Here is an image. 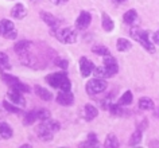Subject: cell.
<instances>
[{
    "label": "cell",
    "instance_id": "1",
    "mask_svg": "<svg viewBox=\"0 0 159 148\" xmlns=\"http://www.w3.org/2000/svg\"><path fill=\"white\" fill-rule=\"evenodd\" d=\"M46 81L51 87H55V89H61V90H65V92L71 89V83L69 81V78L66 77L65 73L50 74L46 77Z\"/></svg>",
    "mask_w": 159,
    "mask_h": 148
},
{
    "label": "cell",
    "instance_id": "2",
    "mask_svg": "<svg viewBox=\"0 0 159 148\" xmlns=\"http://www.w3.org/2000/svg\"><path fill=\"white\" fill-rule=\"evenodd\" d=\"M131 37L140 43L148 53H151V54L155 53V47L152 45V42L150 41V35L147 31L139 29V27H132V29H131Z\"/></svg>",
    "mask_w": 159,
    "mask_h": 148
},
{
    "label": "cell",
    "instance_id": "3",
    "mask_svg": "<svg viewBox=\"0 0 159 148\" xmlns=\"http://www.w3.org/2000/svg\"><path fill=\"white\" fill-rule=\"evenodd\" d=\"M54 37H57L62 43H74L77 41V34H75L74 29L66 27L62 30H55Z\"/></svg>",
    "mask_w": 159,
    "mask_h": 148
},
{
    "label": "cell",
    "instance_id": "4",
    "mask_svg": "<svg viewBox=\"0 0 159 148\" xmlns=\"http://www.w3.org/2000/svg\"><path fill=\"white\" fill-rule=\"evenodd\" d=\"M107 89V82L101 78H94L86 83V92L89 94H98Z\"/></svg>",
    "mask_w": 159,
    "mask_h": 148
},
{
    "label": "cell",
    "instance_id": "5",
    "mask_svg": "<svg viewBox=\"0 0 159 148\" xmlns=\"http://www.w3.org/2000/svg\"><path fill=\"white\" fill-rule=\"evenodd\" d=\"M37 135L42 141H50L54 136V132L51 131V128L49 127V124H47V121L45 120V121H42L41 125L37 128Z\"/></svg>",
    "mask_w": 159,
    "mask_h": 148
},
{
    "label": "cell",
    "instance_id": "6",
    "mask_svg": "<svg viewBox=\"0 0 159 148\" xmlns=\"http://www.w3.org/2000/svg\"><path fill=\"white\" fill-rule=\"evenodd\" d=\"M104 66L107 69V73H108V77H112L119 71V66H117V62L112 55L108 54V55H104Z\"/></svg>",
    "mask_w": 159,
    "mask_h": 148
},
{
    "label": "cell",
    "instance_id": "7",
    "mask_svg": "<svg viewBox=\"0 0 159 148\" xmlns=\"http://www.w3.org/2000/svg\"><path fill=\"white\" fill-rule=\"evenodd\" d=\"M90 22H92V15L89 12H86V11H82L80 14V16L77 18V20H75V27L78 30H85V29H88Z\"/></svg>",
    "mask_w": 159,
    "mask_h": 148
},
{
    "label": "cell",
    "instance_id": "8",
    "mask_svg": "<svg viewBox=\"0 0 159 148\" xmlns=\"http://www.w3.org/2000/svg\"><path fill=\"white\" fill-rule=\"evenodd\" d=\"M94 69V65L90 59L82 57L80 59V70H81V75L82 77H89L92 74V71Z\"/></svg>",
    "mask_w": 159,
    "mask_h": 148
},
{
    "label": "cell",
    "instance_id": "9",
    "mask_svg": "<svg viewBox=\"0 0 159 148\" xmlns=\"http://www.w3.org/2000/svg\"><path fill=\"white\" fill-rule=\"evenodd\" d=\"M74 101V96L71 94V92L70 90H61L59 93L57 94V102L58 104H61V105H65V106H69L71 105Z\"/></svg>",
    "mask_w": 159,
    "mask_h": 148
},
{
    "label": "cell",
    "instance_id": "10",
    "mask_svg": "<svg viewBox=\"0 0 159 148\" xmlns=\"http://www.w3.org/2000/svg\"><path fill=\"white\" fill-rule=\"evenodd\" d=\"M8 98H10V101L11 104H15V105H20V106H25L26 105V101H25V98L22 97V94H20V92H18V90H15V89H11L8 90Z\"/></svg>",
    "mask_w": 159,
    "mask_h": 148
},
{
    "label": "cell",
    "instance_id": "11",
    "mask_svg": "<svg viewBox=\"0 0 159 148\" xmlns=\"http://www.w3.org/2000/svg\"><path fill=\"white\" fill-rule=\"evenodd\" d=\"M26 14H27V10H26V7L20 4V3H18V4H15L12 7V10H11V15L15 18V19H23L26 16Z\"/></svg>",
    "mask_w": 159,
    "mask_h": 148
},
{
    "label": "cell",
    "instance_id": "12",
    "mask_svg": "<svg viewBox=\"0 0 159 148\" xmlns=\"http://www.w3.org/2000/svg\"><path fill=\"white\" fill-rule=\"evenodd\" d=\"M97 114H98L97 108H96V106H93L92 104H86V105H85V119L90 121V120L96 119V117H97Z\"/></svg>",
    "mask_w": 159,
    "mask_h": 148
},
{
    "label": "cell",
    "instance_id": "13",
    "mask_svg": "<svg viewBox=\"0 0 159 148\" xmlns=\"http://www.w3.org/2000/svg\"><path fill=\"white\" fill-rule=\"evenodd\" d=\"M11 30H14L12 22L8 20V19H3V20H0V35L4 37V35Z\"/></svg>",
    "mask_w": 159,
    "mask_h": 148
},
{
    "label": "cell",
    "instance_id": "14",
    "mask_svg": "<svg viewBox=\"0 0 159 148\" xmlns=\"http://www.w3.org/2000/svg\"><path fill=\"white\" fill-rule=\"evenodd\" d=\"M12 136V129L10 128L8 124L0 123V140L2 139H10Z\"/></svg>",
    "mask_w": 159,
    "mask_h": 148
},
{
    "label": "cell",
    "instance_id": "15",
    "mask_svg": "<svg viewBox=\"0 0 159 148\" xmlns=\"http://www.w3.org/2000/svg\"><path fill=\"white\" fill-rule=\"evenodd\" d=\"M41 18H42V20L45 22L46 25H49L50 27H57V19H55L51 14L42 11V12H41Z\"/></svg>",
    "mask_w": 159,
    "mask_h": 148
},
{
    "label": "cell",
    "instance_id": "16",
    "mask_svg": "<svg viewBox=\"0 0 159 148\" xmlns=\"http://www.w3.org/2000/svg\"><path fill=\"white\" fill-rule=\"evenodd\" d=\"M19 59H20V62L23 63V65L26 66H34V62L35 59L31 54H29L27 51H25V53H20L19 54Z\"/></svg>",
    "mask_w": 159,
    "mask_h": 148
},
{
    "label": "cell",
    "instance_id": "17",
    "mask_svg": "<svg viewBox=\"0 0 159 148\" xmlns=\"http://www.w3.org/2000/svg\"><path fill=\"white\" fill-rule=\"evenodd\" d=\"M139 108L143 110H150V109H154V102L152 100L148 98V97H143L139 100Z\"/></svg>",
    "mask_w": 159,
    "mask_h": 148
},
{
    "label": "cell",
    "instance_id": "18",
    "mask_svg": "<svg viewBox=\"0 0 159 148\" xmlns=\"http://www.w3.org/2000/svg\"><path fill=\"white\" fill-rule=\"evenodd\" d=\"M101 25H102V29H104L107 33H109V31L113 30V20L111 19L107 14H102V20H101Z\"/></svg>",
    "mask_w": 159,
    "mask_h": 148
},
{
    "label": "cell",
    "instance_id": "19",
    "mask_svg": "<svg viewBox=\"0 0 159 148\" xmlns=\"http://www.w3.org/2000/svg\"><path fill=\"white\" fill-rule=\"evenodd\" d=\"M35 92H37V94L42 100H45V101H50V100H53V94H51L49 90L43 89V87H41V86H35Z\"/></svg>",
    "mask_w": 159,
    "mask_h": 148
},
{
    "label": "cell",
    "instance_id": "20",
    "mask_svg": "<svg viewBox=\"0 0 159 148\" xmlns=\"http://www.w3.org/2000/svg\"><path fill=\"white\" fill-rule=\"evenodd\" d=\"M142 139H143V132L140 129H138V131H135L132 136H131V139H129V146H138L139 143H142Z\"/></svg>",
    "mask_w": 159,
    "mask_h": 148
},
{
    "label": "cell",
    "instance_id": "21",
    "mask_svg": "<svg viewBox=\"0 0 159 148\" xmlns=\"http://www.w3.org/2000/svg\"><path fill=\"white\" fill-rule=\"evenodd\" d=\"M119 146H120V144H119V140L116 139V136H115V135L107 136L104 147H107V148H117Z\"/></svg>",
    "mask_w": 159,
    "mask_h": 148
},
{
    "label": "cell",
    "instance_id": "22",
    "mask_svg": "<svg viewBox=\"0 0 159 148\" xmlns=\"http://www.w3.org/2000/svg\"><path fill=\"white\" fill-rule=\"evenodd\" d=\"M136 18H138L136 11H135V10H129V11H127V12L124 14V18H123V20H124L127 25H132V23L136 20Z\"/></svg>",
    "mask_w": 159,
    "mask_h": 148
},
{
    "label": "cell",
    "instance_id": "23",
    "mask_svg": "<svg viewBox=\"0 0 159 148\" xmlns=\"http://www.w3.org/2000/svg\"><path fill=\"white\" fill-rule=\"evenodd\" d=\"M30 46H31V42H29V41H20V42H18L16 45H15V51H16L18 54L25 53V51L29 50Z\"/></svg>",
    "mask_w": 159,
    "mask_h": 148
},
{
    "label": "cell",
    "instance_id": "24",
    "mask_svg": "<svg viewBox=\"0 0 159 148\" xmlns=\"http://www.w3.org/2000/svg\"><path fill=\"white\" fill-rule=\"evenodd\" d=\"M92 73L94 74V77H96V78H101V79L108 78V73H107L105 66H98V67H94Z\"/></svg>",
    "mask_w": 159,
    "mask_h": 148
},
{
    "label": "cell",
    "instance_id": "25",
    "mask_svg": "<svg viewBox=\"0 0 159 148\" xmlns=\"http://www.w3.org/2000/svg\"><path fill=\"white\" fill-rule=\"evenodd\" d=\"M117 50L119 51H128L131 49V43L128 39H124V38H120L117 39Z\"/></svg>",
    "mask_w": 159,
    "mask_h": 148
},
{
    "label": "cell",
    "instance_id": "26",
    "mask_svg": "<svg viewBox=\"0 0 159 148\" xmlns=\"http://www.w3.org/2000/svg\"><path fill=\"white\" fill-rule=\"evenodd\" d=\"M131 102H132V93H131L129 90H127L120 97V100H119V104H120V105H129Z\"/></svg>",
    "mask_w": 159,
    "mask_h": 148
},
{
    "label": "cell",
    "instance_id": "27",
    "mask_svg": "<svg viewBox=\"0 0 159 148\" xmlns=\"http://www.w3.org/2000/svg\"><path fill=\"white\" fill-rule=\"evenodd\" d=\"M0 67H2V69H11L8 55L6 53H0Z\"/></svg>",
    "mask_w": 159,
    "mask_h": 148
},
{
    "label": "cell",
    "instance_id": "28",
    "mask_svg": "<svg viewBox=\"0 0 159 148\" xmlns=\"http://www.w3.org/2000/svg\"><path fill=\"white\" fill-rule=\"evenodd\" d=\"M98 146V141L96 139V136H94L93 133H90L88 136V141H85L84 144H81L80 147H97Z\"/></svg>",
    "mask_w": 159,
    "mask_h": 148
},
{
    "label": "cell",
    "instance_id": "29",
    "mask_svg": "<svg viewBox=\"0 0 159 148\" xmlns=\"http://www.w3.org/2000/svg\"><path fill=\"white\" fill-rule=\"evenodd\" d=\"M35 120H38L37 117V110H33V112H29L26 113V117H25V124L26 125H31Z\"/></svg>",
    "mask_w": 159,
    "mask_h": 148
},
{
    "label": "cell",
    "instance_id": "30",
    "mask_svg": "<svg viewBox=\"0 0 159 148\" xmlns=\"http://www.w3.org/2000/svg\"><path fill=\"white\" fill-rule=\"evenodd\" d=\"M2 78H3V81H4L10 87H11V86H14L15 83L19 81L16 77H14V75H8V74H2Z\"/></svg>",
    "mask_w": 159,
    "mask_h": 148
},
{
    "label": "cell",
    "instance_id": "31",
    "mask_svg": "<svg viewBox=\"0 0 159 148\" xmlns=\"http://www.w3.org/2000/svg\"><path fill=\"white\" fill-rule=\"evenodd\" d=\"M92 51L94 54H98V55H108L109 54V50L107 49L105 46H101V45H98V46H93V49H92Z\"/></svg>",
    "mask_w": 159,
    "mask_h": 148
},
{
    "label": "cell",
    "instance_id": "32",
    "mask_svg": "<svg viewBox=\"0 0 159 148\" xmlns=\"http://www.w3.org/2000/svg\"><path fill=\"white\" fill-rule=\"evenodd\" d=\"M37 117H38V120H41V121H45V120L50 119V112L47 109H39V110H37Z\"/></svg>",
    "mask_w": 159,
    "mask_h": 148
},
{
    "label": "cell",
    "instance_id": "33",
    "mask_svg": "<svg viewBox=\"0 0 159 148\" xmlns=\"http://www.w3.org/2000/svg\"><path fill=\"white\" fill-rule=\"evenodd\" d=\"M11 87H12V89H15V90H18V92H20V93H27V92H30L29 86L25 85V83H22L20 81H18L14 86H11Z\"/></svg>",
    "mask_w": 159,
    "mask_h": 148
},
{
    "label": "cell",
    "instance_id": "34",
    "mask_svg": "<svg viewBox=\"0 0 159 148\" xmlns=\"http://www.w3.org/2000/svg\"><path fill=\"white\" fill-rule=\"evenodd\" d=\"M108 110L111 112V113L113 114H123V109H121V105L120 104H117V105H109L108 106Z\"/></svg>",
    "mask_w": 159,
    "mask_h": 148
},
{
    "label": "cell",
    "instance_id": "35",
    "mask_svg": "<svg viewBox=\"0 0 159 148\" xmlns=\"http://www.w3.org/2000/svg\"><path fill=\"white\" fill-rule=\"evenodd\" d=\"M3 105H4V108L8 112H11V113H19V109L16 106H14V105H11V104L8 102V101H4L3 102Z\"/></svg>",
    "mask_w": 159,
    "mask_h": 148
},
{
    "label": "cell",
    "instance_id": "36",
    "mask_svg": "<svg viewBox=\"0 0 159 148\" xmlns=\"http://www.w3.org/2000/svg\"><path fill=\"white\" fill-rule=\"evenodd\" d=\"M18 37V33H16V30H11V31H8L6 35H4V38H7V39H15Z\"/></svg>",
    "mask_w": 159,
    "mask_h": 148
},
{
    "label": "cell",
    "instance_id": "37",
    "mask_svg": "<svg viewBox=\"0 0 159 148\" xmlns=\"http://www.w3.org/2000/svg\"><path fill=\"white\" fill-rule=\"evenodd\" d=\"M57 65H58L59 67H61V69L65 70L66 67H67V65H69V63H67L66 59H58V61H57Z\"/></svg>",
    "mask_w": 159,
    "mask_h": 148
},
{
    "label": "cell",
    "instance_id": "38",
    "mask_svg": "<svg viewBox=\"0 0 159 148\" xmlns=\"http://www.w3.org/2000/svg\"><path fill=\"white\" fill-rule=\"evenodd\" d=\"M152 39H154V42L157 43V45H159V31H157V33L152 35Z\"/></svg>",
    "mask_w": 159,
    "mask_h": 148
},
{
    "label": "cell",
    "instance_id": "39",
    "mask_svg": "<svg viewBox=\"0 0 159 148\" xmlns=\"http://www.w3.org/2000/svg\"><path fill=\"white\" fill-rule=\"evenodd\" d=\"M50 2L51 3H53V4H63V3H66L67 2V0H50Z\"/></svg>",
    "mask_w": 159,
    "mask_h": 148
},
{
    "label": "cell",
    "instance_id": "40",
    "mask_svg": "<svg viewBox=\"0 0 159 148\" xmlns=\"http://www.w3.org/2000/svg\"><path fill=\"white\" fill-rule=\"evenodd\" d=\"M152 146H155V147H159V144H158V141H151L150 147H152Z\"/></svg>",
    "mask_w": 159,
    "mask_h": 148
},
{
    "label": "cell",
    "instance_id": "41",
    "mask_svg": "<svg viewBox=\"0 0 159 148\" xmlns=\"http://www.w3.org/2000/svg\"><path fill=\"white\" fill-rule=\"evenodd\" d=\"M116 3H123V2H125V0H115Z\"/></svg>",
    "mask_w": 159,
    "mask_h": 148
},
{
    "label": "cell",
    "instance_id": "42",
    "mask_svg": "<svg viewBox=\"0 0 159 148\" xmlns=\"http://www.w3.org/2000/svg\"><path fill=\"white\" fill-rule=\"evenodd\" d=\"M34 2H35V0H34Z\"/></svg>",
    "mask_w": 159,
    "mask_h": 148
}]
</instances>
